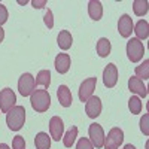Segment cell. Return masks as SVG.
Returning a JSON list of instances; mask_svg holds the SVG:
<instances>
[{
    "instance_id": "ba28073f",
    "label": "cell",
    "mask_w": 149,
    "mask_h": 149,
    "mask_svg": "<svg viewBox=\"0 0 149 149\" xmlns=\"http://www.w3.org/2000/svg\"><path fill=\"white\" fill-rule=\"evenodd\" d=\"M95 85H97V78H88L81 84V86H79V100L81 102H86L90 97H93Z\"/></svg>"
},
{
    "instance_id": "1f68e13d",
    "label": "cell",
    "mask_w": 149,
    "mask_h": 149,
    "mask_svg": "<svg viewBox=\"0 0 149 149\" xmlns=\"http://www.w3.org/2000/svg\"><path fill=\"white\" fill-rule=\"evenodd\" d=\"M3 39H5V31H3V29L0 27V43L3 42Z\"/></svg>"
},
{
    "instance_id": "277c9868",
    "label": "cell",
    "mask_w": 149,
    "mask_h": 149,
    "mask_svg": "<svg viewBox=\"0 0 149 149\" xmlns=\"http://www.w3.org/2000/svg\"><path fill=\"white\" fill-rule=\"evenodd\" d=\"M36 90V82L34 78L30 73H22L18 81V91L22 97H30L31 93Z\"/></svg>"
},
{
    "instance_id": "603a6c76",
    "label": "cell",
    "mask_w": 149,
    "mask_h": 149,
    "mask_svg": "<svg viewBox=\"0 0 149 149\" xmlns=\"http://www.w3.org/2000/svg\"><path fill=\"white\" fill-rule=\"evenodd\" d=\"M78 137V127H72L64 136H63V145L66 148H72L74 140Z\"/></svg>"
},
{
    "instance_id": "f546056e",
    "label": "cell",
    "mask_w": 149,
    "mask_h": 149,
    "mask_svg": "<svg viewBox=\"0 0 149 149\" xmlns=\"http://www.w3.org/2000/svg\"><path fill=\"white\" fill-rule=\"evenodd\" d=\"M8 17H9V15H8L6 6L0 3V27H2V24H5V22L8 21Z\"/></svg>"
},
{
    "instance_id": "7a4b0ae2",
    "label": "cell",
    "mask_w": 149,
    "mask_h": 149,
    "mask_svg": "<svg viewBox=\"0 0 149 149\" xmlns=\"http://www.w3.org/2000/svg\"><path fill=\"white\" fill-rule=\"evenodd\" d=\"M30 103L36 112L42 113V112H46L51 106V95L46 90H34L30 95Z\"/></svg>"
},
{
    "instance_id": "7402d4cb",
    "label": "cell",
    "mask_w": 149,
    "mask_h": 149,
    "mask_svg": "<svg viewBox=\"0 0 149 149\" xmlns=\"http://www.w3.org/2000/svg\"><path fill=\"white\" fill-rule=\"evenodd\" d=\"M134 72H136V78H139L140 81H142V79H143V81L149 79V60H145L140 66L136 67Z\"/></svg>"
},
{
    "instance_id": "f1b7e54d",
    "label": "cell",
    "mask_w": 149,
    "mask_h": 149,
    "mask_svg": "<svg viewBox=\"0 0 149 149\" xmlns=\"http://www.w3.org/2000/svg\"><path fill=\"white\" fill-rule=\"evenodd\" d=\"M43 19H45V24H46V27H48V29H52V27H54V17H52L51 9H48V10L45 12Z\"/></svg>"
},
{
    "instance_id": "5bb4252c",
    "label": "cell",
    "mask_w": 149,
    "mask_h": 149,
    "mask_svg": "<svg viewBox=\"0 0 149 149\" xmlns=\"http://www.w3.org/2000/svg\"><path fill=\"white\" fill-rule=\"evenodd\" d=\"M57 97H58V102L63 107H70L72 106V102H73V97H72V93L69 90V86L66 85H60L58 90H57Z\"/></svg>"
},
{
    "instance_id": "44dd1931",
    "label": "cell",
    "mask_w": 149,
    "mask_h": 149,
    "mask_svg": "<svg viewBox=\"0 0 149 149\" xmlns=\"http://www.w3.org/2000/svg\"><path fill=\"white\" fill-rule=\"evenodd\" d=\"M34 82H36V85H42L45 88H48V86L51 85V72L49 70H40L37 73Z\"/></svg>"
},
{
    "instance_id": "e575fe53",
    "label": "cell",
    "mask_w": 149,
    "mask_h": 149,
    "mask_svg": "<svg viewBox=\"0 0 149 149\" xmlns=\"http://www.w3.org/2000/svg\"><path fill=\"white\" fill-rule=\"evenodd\" d=\"M115 149H118V148H115Z\"/></svg>"
},
{
    "instance_id": "8fae6325",
    "label": "cell",
    "mask_w": 149,
    "mask_h": 149,
    "mask_svg": "<svg viewBox=\"0 0 149 149\" xmlns=\"http://www.w3.org/2000/svg\"><path fill=\"white\" fill-rule=\"evenodd\" d=\"M102 109H103V104H102V100L98 97L93 95L85 102V112L90 118H97L102 113Z\"/></svg>"
},
{
    "instance_id": "d6986e66",
    "label": "cell",
    "mask_w": 149,
    "mask_h": 149,
    "mask_svg": "<svg viewBox=\"0 0 149 149\" xmlns=\"http://www.w3.org/2000/svg\"><path fill=\"white\" fill-rule=\"evenodd\" d=\"M36 149H49L51 148V136H48L46 133H39L34 139Z\"/></svg>"
},
{
    "instance_id": "4316f807",
    "label": "cell",
    "mask_w": 149,
    "mask_h": 149,
    "mask_svg": "<svg viewBox=\"0 0 149 149\" xmlns=\"http://www.w3.org/2000/svg\"><path fill=\"white\" fill-rule=\"evenodd\" d=\"M76 149H94L93 143L90 139H86V137H81L78 145H76Z\"/></svg>"
},
{
    "instance_id": "cb8c5ba5",
    "label": "cell",
    "mask_w": 149,
    "mask_h": 149,
    "mask_svg": "<svg viewBox=\"0 0 149 149\" xmlns=\"http://www.w3.org/2000/svg\"><path fill=\"white\" fill-rule=\"evenodd\" d=\"M133 10L137 17H143L148 14V2L146 0H134L133 2Z\"/></svg>"
},
{
    "instance_id": "d4e9b609",
    "label": "cell",
    "mask_w": 149,
    "mask_h": 149,
    "mask_svg": "<svg viewBox=\"0 0 149 149\" xmlns=\"http://www.w3.org/2000/svg\"><path fill=\"white\" fill-rule=\"evenodd\" d=\"M128 109L133 115H137L142 112V102H140V98L139 97H136L133 95L130 100H128Z\"/></svg>"
},
{
    "instance_id": "9a60e30c",
    "label": "cell",
    "mask_w": 149,
    "mask_h": 149,
    "mask_svg": "<svg viewBox=\"0 0 149 149\" xmlns=\"http://www.w3.org/2000/svg\"><path fill=\"white\" fill-rule=\"evenodd\" d=\"M55 69L61 74L67 73L70 69V55L69 54H58L55 57Z\"/></svg>"
},
{
    "instance_id": "d6a6232c",
    "label": "cell",
    "mask_w": 149,
    "mask_h": 149,
    "mask_svg": "<svg viewBox=\"0 0 149 149\" xmlns=\"http://www.w3.org/2000/svg\"><path fill=\"white\" fill-rule=\"evenodd\" d=\"M0 149H9V146L6 143H0Z\"/></svg>"
},
{
    "instance_id": "836d02e7",
    "label": "cell",
    "mask_w": 149,
    "mask_h": 149,
    "mask_svg": "<svg viewBox=\"0 0 149 149\" xmlns=\"http://www.w3.org/2000/svg\"><path fill=\"white\" fill-rule=\"evenodd\" d=\"M124 149H136L133 145H125V146H124Z\"/></svg>"
},
{
    "instance_id": "4fadbf2b",
    "label": "cell",
    "mask_w": 149,
    "mask_h": 149,
    "mask_svg": "<svg viewBox=\"0 0 149 149\" xmlns=\"http://www.w3.org/2000/svg\"><path fill=\"white\" fill-rule=\"evenodd\" d=\"M128 90L134 94H137L140 97H146L148 95V88L145 86L143 81H140L139 78H136V76H131L128 79Z\"/></svg>"
},
{
    "instance_id": "2e32d148",
    "label": "cell",
    "mask_w": 149,
    "mask_h": 149,
    "mask_svg": "<svg viewBox=\"0 0 149 149\" xmlns=\"http://www.w3.org/2000/svg\"><path fill=\"white\" fill-rule=\"evenodd\" d=\"M88 15L94 19V21H98L102 19L103 17V6L98 0H91L88 3Z\"/></svg>"
},
{
    "instance_id": "ffe728a7",
    "label": "cell",
    "mask_w": 149,
    "mask_h": 149,
    "mask_svg": "<svg viewBox=\"0 0 149 149\" xmlns=\"http://www.w3.org/2000/svg\"><path fill=\"white\" fill-rule=\"evenodd\" d=\"M97 54L102 58H104L110 54V42H109V39L102 37V39L97 42Z\"/></svg>"
},
{
    "instance_id": "9c48e42d",
    "label": "cell",
    "mask_w": 149,
    "mask_h": 149,
    "mask_svg": "<svg viewBox=\"0 0 149 149\" xmlns=\"http://www.w3.org/2000/svg\"><path fill=\"white\" fill-rule=\"evenodd\" d=\"M118 82V69L113 63H110L103 70V84L107 88H113Z\"/></svg>"
},
{
    "instance_id": "3957f363",
    "label": "cell",
    "mask_w": 149,
    "mask_h": 149,
    "mask_svg": "<svg viewBox=\"0 0 149 149\" xmlns=\"http://www.w3.org/2000/svg\"><path fill=\"white\" fill-rule=\"evenodd\" d=\"M143 54H145V46L139 39L133 37V39H130L127 42V55H128V60L131 63L140 61L143 58Z\"/></svg>"
},
{
    "instance_id": "30bf717a",
    "label": "cell",
    "mask_w": 149,
    "mask_h": 149,
    "mask_svg": "<svg viewBox=\"0 0 149 149\" xmlns=\"http://www.w3.org/2000/svg\"><path fill=\"white\" fill-rule=\"evenodd\" d=\"M49 133H51V137L55 142H60V139H63L64 134V124L63 119L60 116H52L49 121Z\"/></svg>"
},
{
    "instance_id": "484cf974",
    "label": "cell",
    "mask_w": 149,
    "mask_h": 149,
    "mask_svg": "<svg viewBox=\"0 0 149 149\" xmlns=\"http://www.w3.org/2000/svg\"><path fill=\"white\" fill-rule=\"evenodd\" d=\"M12 149H26V140L22 136H15L12 140Z\"/></svg>"
},
{
    "instance_id": "e0dca14e",
    "label": "cell",
    "mask_w": 149,
    "mask_h": 149,
    "mask_svg": "<svg viewBox=\"0 0 149 149\" xmlns=\"http://www.w3.org/2000/svg\"><path fill=\"white\" fill-rule=\"evenodd\" d=\"M57 43H58V46L63 49V51H67V49L72 46V43H73V37H72L70 31L61 30L58 37H57Z\"/></svg>"
},
{
    "instance_id": "83f0119b",
    "label": "cell",
    "mask_w": 149,
    "mask_h": 149,
    "mask_svg": "<svg viewBox=\"0 0 149 149\" xmlns=\"http://www.w3.org/2000/svg\"><path fill=\"white\" fill-rule=\"evenodd\" d=\"M140 130H142V133L145 136L149 134V115L148 113H145L143 118L140 119Z\"/></svg>"
},
{
    "instance_id": "6da1fadb",
    "label": "cell",
    "mask_w": 149,
    "mask_h": 149,
    "mask_svg": "<svg viewBox=\"0 0 149 149\" xmlns=\"http://www.w3.org/2000/svg\"><path fill=\"white\" fill-rule=\"evenodd\" d=\"M26 122V109L24 106H14L6 115V124L12 131H18Z\"/></svg>"
},
{
    "instance_id": "52a82bcc",
    "label": "cell",
    "mask_w": 149,
    "mask_h": 149,
    "mask_svg": "<svg viewBox=\"0 0 149 149\" xmlns=\"http://www.w3.org/2000/svg\"><path fill=\"white\" fill-rule=\"evenodd\" d=\"M88 136H90V140L93 143V146H95L97 149L103 148V143H104V131H103V127L100 124H91L90 128H88Z\"/></svg>"
},
{
    "instance_id": "7c38bea8",
    "label": "cell",
    "mask_w": 149,
    "mask_h": 149,
    "mask_svg": "<svg viewBox=\"0 0 149 149\" xmlns=\"http://www.w3.org/2000/svg\"><path fill=\"white\" fill-rule=\"evenodd\" d=\"M134 29V24H133V19L130 15L127 14H124L119 21H118V31L122 37H130L131 36V31Z\"/></svg>"
},
{
    "instance_id": "ac0fdd59",
    "label": "cell",
    "mask_w": 149,
    "mask_h": 149,
    "mask_svg": "<svg viewBox=\"0 0 149 149\" xmlns=\"http://www.w3.org/2000/svg\"><path fill=\"white\" fill-rule=\"evenodd\" d=\"M133 31L136 33V39H139V40H142V39H148V36H149V24H148V21H145V19H140L137 24H136V27L133 29Z\"/></svg>"
},
{
    "instance_id": "4dcf8cb0",
    "label": "cell",
    "mask_w": 149,
    "mask_h": 149,
    "mask_svg": "<svg viewBox=\"0 0 149 149\" xmlns=\"http://www.w3.org/2000/svg\"><path fill=\"white\" fill-rule=\"evenodd\" d=\"M31 5H33V8H36V9H42V8H45V5H46V0H33Z\"/></svg>"
},
{
    "instance_id": "8992f818",
    "label": "cell",
    "mask_w": 149,
    "mask_h": 149,
    "mask_svg": "<svg viewBox=\"0 0 149 149\" xmlns=\"http://www.w3.org/2000/svg\"><path fill=\"white\" fill-rule=\"evenodd\" d=\"M17 103V95L10 88H5L0 91V112L8 113V112L15 106Z\"/></svg>"
},
{
    "instance_id": "5b68a950",
    "label": "cell",
    "mask_w": 149,
    "mask_h": 149,
    "mask_svg": "<svg viewBox=\"0 0 149 149\" xmlns=\"http://www.w3.org/2000/svg\"><path fill=\"white\" fill-rule=\"evenodd\" d=\"M124 142V131L118 127L112 128L107 136H104V143H103V148L106 149H115V148H119V145H122Z\"/></svg>"
}]
</instances>
